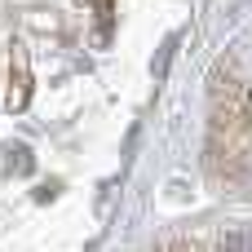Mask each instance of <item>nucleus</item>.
<instances>
[{"instance_id":"nucleus-1","label":"nucleus","mask_w":252,"mask_h":252,"mask_svg":"<svg viewBox=\"0 0 252 252\" xmlns=\"http://www.w3.org/2000/svg\"><path fill=\"white\" fill-rule=\"evenodd\" d=\"M155 252H252V226L235 230H204V235H186V239H168Z\"/></svg>"}]
</instances>
